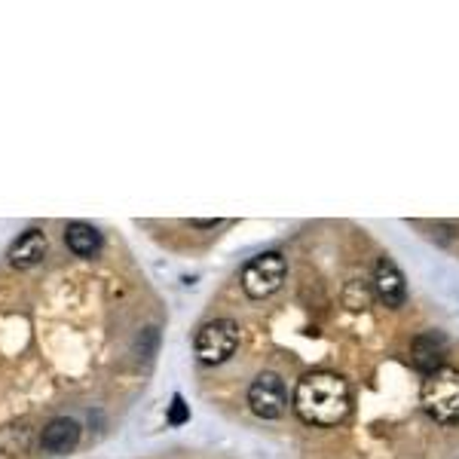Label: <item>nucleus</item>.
Instances as JSON below:
<instances>
[{
    "mask_svg": "<svg viewBox=\"0 0 459 459\" xmlns=\"http://www.w3.org/2000/svg\"><path fill=\"white\" fill-rule=\"evenodd\" d=\"M353 411L349 383L334 371H313L294 389V413L306 426H340Z\"/></svg>",
    "mask_w": 459,
    "mask_h": 459,
    "instance_id": "1",
    "label": "nucleus"
},
{
    "mask_svg": "<svg viewBox=\"0 0 459 459\" xmlns=\"http://www.w3.org/2000/svg\"><path fill=\"white\" fill-rule=\"evenodd\" d=\"M422 411L438 426H456L459 422V371L438 368L435 374L422 380L420 389Z\"/></svg>",
    "mask_w": 459,
    "mask_h": 459,
    "instance_id": "2",
    "label": "nucleus"
},
{
    "mask_svg": "<svg viewBox=\"0 0 459 459\" xmlns=\"http://www.w3.org/2000/svg\"><path fill=\"white\" fill-rule=\"evenodd\" d=\"M285 272H288V263L279 251H267V255L251 257L242 270V291L248 294L251 300H263L270 294H276L285 285Z\"/></svg>",
    "mask_w": 459,
    "mask_h": 459,
    "instance_id": "3",
    "label": "nucleus"
},
{
    "mask_svg": "<svg viewBox=\"0 0 459 459\" xmlns=\"http://www.w3.org/2000/svg\"><path fill=\"white\" fill-rule=\"evenodd\" d=\"M239 346V325L233 319H214L205 321L196 331V340H193V353L203 364H221L227 362L230 355Z\"/></svg>",
    "mask_w": 459,
    "mask_h": 459,
    "instance_id": "4",
    "label": "nucleus"
},
{
    "mask_svg": "<svg viewBox=\"0 0 459 459\" xmlns=\"http://www.w3.org/2000/svg\"><path fill=\"white\" fill-rule=\"evenodd\" d=\"M248 407H251V413L261 420L282 417V413L288 411V392H285L282 377L272 374V371L257 374L255 383L248 386Z\"/></svg>",
    "mask_w": 459,
    "mask_h": 459,
    "instance_id": "5",
    "label": "nucleus"
},
{
    "mask_svg": "<svg viewBox=\"0 0 459 459\" xmlns=\"http://www.w3.org/2000/svg\"><path fill=\"white\" fill-rule=\"evenodd\" d=\"M374 291L377 297L383 300V306L389 310H401L407 300V282H405V272L396 267V261L389 257H380L377 267H374Z\"/></svg>",
    "mask_w": 459,
    "mask_h": 459,
    "instance_id": "6",
    "label": "nucleus"
},
{
    "mask_svg": "<svg viewBox=\"0 0 459 459\" xmlns=\"http://www.w3.org/2000/svg\"><path fill=\"white\" fill-rule=\"evenodd\" d=\"M444 355H447V337L441 331H422L413 337L411 343V362L413 368L422 371V374H435L438 368H444Z\"/></svg>",
    "mask_w": 459,
    "mask_h": 459,
    "instance_id": "7",
    "label": "nucleus"
},
{
    "mask_svg": "<svg viewBox=\"0 0 459 459\" xmlns=\"http://www.w3.org/2000/svg\"><path fill=\"white\" fill-rule=\"evenodd\" d=\"M77 441H80V426H77V420H68V417L49 420L40 435V447L53 456L71 454V450L77 447Z\"/></svg>",
    "mask_w": 459,
    "mask_h": 459,
    "instance_id": "8",
    "label": "nucleus"
},
{
    "mask_svg": "<svg viewBox=\"0 0 459 459\" xmlns=\"http://www.w3.org/2000/svg\"><path fill=\"white\" fill-rule=\"evenodd\" d=\"M10 263L16 270H28V267H38V263L46 257V236L40 233V230H28V233H21L16 242H13L10 248Z\"/></svg>",
    "mask_w": 459,
    "mask_h": 459,
    "instance_id": "9",
    "label": "nucleus"
},
{
    "mask_svg": "<svg viewBox=\"0 0 459 459\" xmlns=\"http://www.w3.org/2000/svg\"><path fill=\"white\" fill-rule=\"evenodd\" d=\"M64 242L74 251L77 257H96L102 251V233H98L92 224H83V221H74L64 230Z\"/></svg>",
    "mask_w": 459,
    "mask_h": 459,
    "instance_id": "10",
    "label": "nucleus"
},
{
    "mask_svg": "<svg viewBox=\"0 0 459 459\" xmlns=\"http://www.w3.org/2000/svg\"><path fill=\"white\" fill-rule=\"evenodd\" d=\"M188 420H190L188 405H184L181 396H175V398H171V407H169V422H171V426H181V422H188Z\"/></svg>",
    "mask_w": 459,
    "mask_h": 459,
    "instance_id": "11",
    "label": "nucleus"
},
{
    "mask_svg": "<svg viewBox=\"0 0 459 459\" xmlns=\"http://www.w3.org/2000/svg\"><path fill=\"white\" fill-rule=\"evenodd\" d=\"M190 224L199 230H214V227H221V221H190Z\"/></svg>",
    "mask_w": 459,
    "mask_h": 459,
    "instance_id": "12",
    "label": "nucleus"
}]
</instances>
